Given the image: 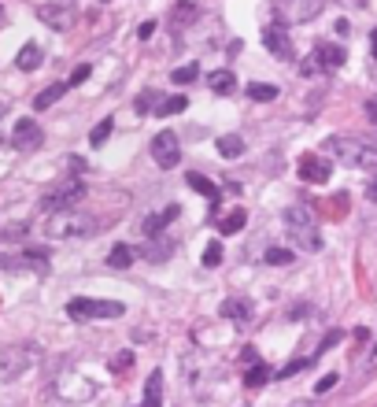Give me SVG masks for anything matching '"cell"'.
Listing matches in <instances>:
<instances>
[{"mask_svg": "<svg viewBox=\"0 0 377 407\" xmlns=\"http://www.w3.org/2000/svg\"><path fill=\"white\" fill-rule=\"evenodd\" d=\"M100 230V222L93 215H85L78 208H67V211H52L48 222H45V233L52 241H82V237H93Z\"/></svg>", "mask_w": 377, "mask_h": 407, "instance_id": "6da1fadb", "label": "cell"}, {"mask_svg": "<svg viewBox=\"0 0 377 407\" xmlns=\"http://www.w3.org/2000/svg\"><path fill=\"white\" fill-rule=\"evenodd\" d=\"M322 152L337 156L344 167H355V170H377V148L359 141V137H344V134H333L326 137Z\"/></svg>", "mask_w": 377, "mask_h": 407, "instance_id": "7a4b0ae2", "label": "cell"}, {"mask_svg": "<svg viewBox=\"0 0 377 407\" xmlns=\"http://www.w3.org/2000/svg\"><path fill=\"white\" fill-rule=\"evenodd\" d=\"M285 230L293 244H300L304 252H322V233H318V219L311 215V208L304 204H293V208L285 211Z\"/></svg>", "mask_w": 377, "mask_h": 407, "instance_id": "3957f363", "label": "cell"}, {"mask_svg": "<svg viewBox=\"0 0 377 407\" xmlns=\"http://www.w3.org/2000/svg\"><path fill=\"white\" fill-rule=\"evenodd\" d=\"M41 359L37 345H8L0 348V381H15Z\"/></svg>", "mask_w": 377, "mask_h": 407, "instance_id": "277c9868", "label": "cell"}, {"mask_svg": "<svg viewBox=\"0 0 377 407\" xmlns=\"http://www.w3.org/2000/svg\"><path fill=\"white\" fill-rule=\"evenodd\" d=\"M67 315L85 323V318H118L126 315V304H118V300H89V296H74L67 304Z\"/></svg>", "mask_w": 377, "mask_h": 407, "instance_id": "5b68a950", "label": "cell"}, {"mask_svg": "<svg viewBox=\"0 0 377 407\" xmlns=\"http://www.w3.org/2000/svg\"><path fill=\"white\" fill-rule=\"evenodd\" d=\"M85 200V186L78 178H71V181H63V186H56L52 192H45L41 197V211H67V208H78V204Z\"/></svg>", "mask_w": 377, "mask_h": 407, "instance_id": "8992f818", "label": "cell"}, {"mask_svg": "<svg viewBox=\"0 0 377 407\" xmlns=\"http://www.w3.org/2000/svg\"><path fill=\"white\" fill-rule=\"evenodd\" d=\"M93 392H96V385L89 378H82V374H59L56 378V396H63V400H71V404H85V400H93Z\"/></svg>", "mask_w": 377, "mask_h": 407, "instance_id": "52a82bcc", "label": "cell"}, {"mask_svg": "<svg viewBox=\"0 0 377 407\" xmlns=\"http://www.w3.org/2000/svg\"><path fill=\"white\" fill-rule=\"evenodd\" d=\"M152 159H156L163 170H170V167L181 163V141H178L174 130H163V134L152 137Z\"/></svg>", "mask_w": 377, "mask_h": 407, "instance_id": "ba28073f", "label": "cell"}, {"mask_svg": "<svg viewBox=\"0 0 377 407\" xmlns=\"http://www.w3.org/2000/svg\"><path fill=\"white\" fill-rule=\"evenodd\" d=\"M0 266H4V271H34V274H48V252L26 248V252H19V255H4V260H0Z\"/></svg>", "mask_w": 377, "mask_h": 407, "instance_id": "9c48e42d", "label": "cell"}, {"mask_svg": "<svg viewBox=\"0 0 377 407\" xmlns=\"http://www.w3.org/2000/svg\"><path fill=\"white\" fill-rule=\"evenodd\" d=\"M12 145L19 152H37V148L45 145V130H41L34 119H19L12 126Z\"/></svg>", "mask_w": 377, "mask_h": 407, "instance_id": "30bf717a", "label": "cell"}, {"mask_svg": "<svg viewBox=\"0 0 377 407\" xmlns=\"http://www.w3.org/2000/svg\"><path fill=\"white\" fill-rule=\"evenodd\" d=\"M263 45L270 48V56H277V60H293V37H288V26L277 19V23H270L263 30Z\"/></svg>", "mask_w": 377, "mask_h": 407, "instance_id": "8fae6325", "label": "cell"}, {"mask_svg": "<svg viewBox=\"0 0 377 407\" xmlns=\"http://www.w3.org/2000/svg\"><path fill=\"white\" fill-rule=\"evenodd\" d=\"M37 19L52 30H71L74 26V8L71 4H59V0H52V4H41L37 8Z\"/></svg>", "mask_w": 377, "mask_h": 407, "instance_id": "7c38bea8", "label": "cell"}, {"mask_svg": "<svg viewBox=\"0 0 377 407\" xmlns=\"http://www.w3.org/2000/svg\"><path fill=\"white\" fill-rule=\"evenodd\" d=\"M333 174L329 159L326 156H300V178L307 181V186H326Z\"/></svg>", "mask_w": 377, "mask_h": 407, "instance_id": "4fadbf2b", "label": "cell"}, {"mask_svg": "<svg viewBox=\"0 0 377 407\" xmlns=\"http://www.w3.org/2000/svg\"><path fill=\"white\" fill-rule=\"evenodd\" d=\"M315 60H318L322 71H337V67H344L348 52H344L340 45H333V41H322V45H315Z\"/></svg>", "mask_w": 377, "mask_h": 407, "instance_id": "5bb4252c", "label": "cell"}, {"mask_svg": "<svg viewBox=\"0 0 377 407\" xmlns=\"http://www.w3.org/2000/svg\"><path fill=\"white\" fill-rule=\"evenodd\" d=\"M178 215H181V208H178V204H170L167 211H159V215H152V219L141 222V233H145V237H156V233L163 230V226H170V222H174Z\"/></svg>", "mask_w": 377, "mask_h": 407, "instance_id": "9a60e30c", "label": "cell"}, {"mask_svg": "<svg viewBox=\"0 0 377 407\" xmlns=\"http://www.w3.org/2000/svg\"><path fill=\"white\" fill-rule=\"evenodd\" d=\"M185 186H189V189H196L200 197H208V200H211V208H219V189H214V186H211V178H203L200 170H189V174H185Z\"/></svg>", "mask_w": 377, "mask_h": 407, "instance_id": "2e32d148", "label": "cell"}, {"mask_svg": "<svg viewBox=\"0 0 377 407\" xmlns=\"http://www.w3.org/2000/svg\"><path fill=\"white\" fill-rule=\"evenodd\" d=\"M145 407H163V370H152L145 381Z\"/></svg>", "mask_w": 377, "mask_h": 407, "instance_id": "e0dca14e", "label": "cell"}, {"mask_svg": "<svg viewBox=\"0 0 377 407\" xmlns=\"http://www.w3.org/2000/svg\"><path fill=\"white\" fill-rule=\"evenodd\" d=\"M41 60H45V52H41L34 41H30V45H23L19 48V56H15V67L19 71H37L41 67Z\"/></svg>", "mask_w": 377, "mask_h": 407, "instance_id": "ac0fdd59", "label": "cell"}, {"mask_svg": "<svg viewBox=\"0 0 377 407\" xmlns=\"http://www.w3.org/2000/svg\"><path fill=\"white\" fill-rule=\"evenodd\" d=\"M326 0H296L293 4V23H311L315 15H322Z\"/></svg>", "mask_w": 377, "mask_h": 407, "instance_id": "d6986e66", "label": "cell"}, {"mask_svg": "<svg viewBox=\"0 0 377 407\" xmlns=\"http://www.w3.org/2000/svg\"><path fill=\"white\" fill-rule=\"evenodd\" d=\"M214 148H219V156L237 159V156H244V137L241 134H222L219 141H214Z\"/></svg>", "mask_w": 377, "mask_h": 407, "instance_id": "ffe728a7", "label": "cell"}, {"mask_svg": "<svg viewBox=\"0 0 377 407\" xmlns=\"http://www.w3.org/2000/svg\"><path fill=\"white\" fill-rule=\"evenodd\" d=\"M214 222H219L222 233H241L244 222H248V211H244V208H233V211H226V215L214 219Z\"/></svg>", "mask_w": 377, "mask_h": 407, "instance_id": "44dd1931", "label": "cell"}, {"mask_svg": "<svg viewBox=\"0 0 377 407\" xmlns=\"http://www.w3.org/2000/svg\"><path fill=\"white\" fill-rule=\"evenodd\" d=\"M208 85H211V93L226 96V93L237 89V78H233V71H211L208 74Z\"/></svg>", "mask_w": 377, "mask_h": 407, "instance_id": "7402d4cb", "label": "cell"}, {"mask_svg": "<svg viewBox=\"0 0 377 407\" xmlns=\"http://www.w3.org/2000/svg\"><path fill=\"white\" fill-rule=\"evenodd\" d=\"M134 248L130 244H115L111 252H107V266H115V271H126V266H134Z\"/></svg>", "mask_w": 377, "mask_h": 407, "instance_id": "603a6c76", "label": "cell"}, {"mask_svg": "<svg viewBox=\"0 0 377 407\" xmlns=\"http://www.w3.org/2000/svg\"><path fill=\"white\" fill-rule=\"evenodd\" d=\"M63 93H67V82H56V85H48V89H41V93L34 96V108H37V111L52 108V104H56Z\"/></svg>", "mask_w": 377, "mask_h": 407, "instance_id": "cb8c5ba5", "label": "cell"}, {"mask_svg": "<svg viewBox=\"0 0 377 407\" xmlns=\"http://www.w3.org/2000/svg\"><path fill=\"white\" fill-rule=\"evenodd\" d=\"M244 93L252 96L255 104H270V100H277V85H270V82H252Z\"/></svg>", "mask_w": 377, "mask_h": 407, "instance_id": "d4e9b609", "label": "cell"}, {"mask_svg": "<svg viewBox=\"0 0 377 407\" xmlns=\"http://www.w3.org/2000/svg\"><path fill=\"white\" fill-rule=\"evenodd\" d=\"M266 378H270V370H266L263 363H252L248 374H244V385H248V389H259V385H266Z\"/></svg>", "mask_w": 377, "mask_h": 407, "instance_id": "484cf974", "label": "cell"}, {"mask_svg": "<svg viewBox=\"0 0 377 407\" xmlns=\"http://www.w3.org/2000/svg\"><path fill=\"white\" fill-rule=\"evenodd\" d=\"M185 108H189L185 96H170V100H159L156 104V115H178V111H185Z\"/></svg>", "mask_w": 377, "mask_h": 407, "instance_id": "4316f807", "label": "cell"}, {"mask_svg": "<svg viewBox=\"0 0 377 407\" xmlns=\"http://www.w3.org/2000/svg\"><path fill=\"white\" fill-rule=\"evenodd\" d=\"M111 130H115V119H104V123H96V130L89 134V145L93 148H100L107 137H111Z\"/></svg>", "mask_w": 377, "mask_h": 407, "instance_id": "83f0119b", "label": "cell"}, {"mask_svg": "<svg viewBox=\"0 0 377 407\" xmlns=\"http://www.w3.org/2000/svg\"><path fill=\"white\" fill-rule=\"evenodd\" d=\"M263 260L270 263V266H288V263L296 260V255L288 252V248H266V252H263Z\"/></svg>", "mask_w": 377, "mask_h": 407, "instance_id": "f1b7e54d", "label": "cell"}, {"mask_svg": "<svg viewBox=\"0 0 377 407\" xmlns=\"http://www.w3.org/2000/svg\"><path fill=\"white\" fill-rule=\"evenodd\" d=\"M222 315H226V318H248V315H252V307H248L244 300H226V304H222Z\"/></svg>", "mask_w": 377, "mask_h": 407, "instance_id": "f546056e", "label": "cell"}, {"mask_svg": "<svg viewBox=\"0 0 377 407\" xmlns=\"http://www.w3.org/2000/svg\"><path fill=\"white\" fill-rule=\"evenodd\" d=\"M192 19H196V8H192V0H178V8H174V23H178V26H189Z\"/></svg>", "mask_w": 377, "mask_h": 407, "instance_id": "4dcf8cb0", "label": "cell"}, {"mask_svg": "<svg viewBox=\"0 0 377 407\" xmlns=\"http://www.w3.org/2000/svg\"><path fill=\"white\" fill-rule=\"evenodd\" d=\"M200 78V67H196V63H189V67H178L174 74H170V82H174V85H189V82H196Z\"/></svg>", "mask_w": 377, "mask_h": 407, "instance_id": "1f68e13d", "label": "cell"}, {"mask_svg": "<svg viewBox=\"0 0 377 407\" xmlns=\"http://www.w3.org/2000/svg\"><path fill=\"white\" fill-rule=\"evenodd\" d=\"M156 104H159V93H156V89H148V93L141 96V100L134 104V108H137V115H148V111H156Z\"/></svg>", "mask_w": 377, "mask_h": 407, "instance_id": "d6a6232c", "label": "cell"}, {"mask_svg": "<svg viewBox=\"0 0 377 407\" xmlns=\"http://www.w3.org/2000/svg\"><path fill=\"white\" fill-rule=\"evenodd\" d=\"M130 367H134V352H118V356L111 359V370L115 374H126Z\"/></svg>", "mask_w": 377, "mask_h": 407, "instance_id": "836d02e7", "label": "cell"}, {"mask_svg": "<svg viewBox=\"0 0 377 407\" xmlns=\"http://www.w3.org/2000/svg\"><path fill=\"white\" fill-rule=\"evenodd\" d=\"M222 263V244L219 241H211L208 244V252H203V266H219Z\"/></svg>", "mask_w": 377, "mask_h": 407, "instance_id": "e575fe53", "label": "cell"}, {"mask_svg": "<svg viewBox=\"0 0 377 407\" xmlns=\"http://www.w3.org/2000/svg\"><path fill=\"white\" fill-rule=\"evenodd\" d=\"M89 74H93V67H89V63H82V67H74V74H71V82H67V89H71V85H82L85 78H89Z\"/></svg>", "mask_w": 377, "mask_h": 407, "instance_id": "d590c367", "label": "cell"}, {"mask_svg": "<svg viewBox=\"0 0 377 407\" xmlns=\"http://www.w3.org/2000/svg\"><path fill=\"white\" fill-rule=\"evenodd\" d=\"M304 367H307V359H293V363H288V367H282L277 374H282V378H293V374H300Z\"/></svg>", "mask_w": 377, "mask_h": 407, "instance_id": "8d00e7d4", "label": "cell"}, {"mask_svg": "<svg viewBox=\"0 0 377 407\" xmlns=\"http://www.w3.org/2000/svg\"><path fill=\"white\" fill-rule=\"evenodd\" d=\"M337 381H340L337 374H326V378H322V381L315 385V392H329V389H333V385H337Z\"/></svg>", "mask_w": 377, "mask_h": 407, "instance_id": "74e56055", "label": "cell"}, {"mask_svg": "<svg viewBox=\"0 0 377 407\" xmlns=\"http://www.w3.org/2000/svg\"><path fill=\"white\" fill-rule=\"evenodd\" d=\"M152 34H156V23H152V19H148V23H141V26H137V37H141V41H148Z\"/></svg>", "mask_w": 377, "mask_h": 407, "instance_id": "f35d334b", "label": "cell"}, {"mask_svg": "<svg viewBox=\"0 0 377 407\" xmlns=\"http://www.w3.org/2000/svg\"><path fill=\"white\" fill-rule=\"evenodd\" d=\"M300 71H304V74H315V71H322V67H318V60H315V52H311V56L304 60V67H300Z\"/></svg>", "mask_w": 377, "mask_h": 407, "instance_id": "ab89813d", "label": "cell"}, {"mask_svg": "<svg viewBox=\"0 0 377 407\" xmlns=\"http://www.w3.org/2000/svg\"><path fill=\"white\" fill-rule=\"evenodd\" d=\"M366 200H370V204H377V178L370 181V186H366Z\"/></svg>", "mask_w": 377, "mask_h": 407, "instance_id": "60d3db41", "label": "cell"}, {"mask_svg": "<svg viewBox=\"0 0 377 407\" xmlns=\"http://www.w3.org/2000/svg\"><path fill=\"white\" fill-rule=\"evenodd\" d=\"M366 115H370V119L377 123V96H374V100H370V104H366Z\"/></svg>", "mask_w": 377, "mask_h": 407, "instance_id": "b9f144b4", "label": "cell"}, {"mask_svg": "<svg viewBox=\"0 0 377 407\" xmlns=\"http://www.w3.org/2000/svg\"><path fill=\"white\" fill-rule=\"evenodd\" d=\"M285 407H315L311 400H293V404H285Z\"/></svg>", "mask_w": 377, "mask_h": 407, "instance_id": "7bdbcfd3", "label": "cell"}, {"mask_svg": "<svg viewBox=\"0 0 377 407\" xmlns=\"http://www.w3.org/2000/svg\"><path fill=\"white\" fill-rule=\"evenodd\" d=\"M370 52H374V56H377V30H374V34H370Z\"/></svg>", "mask_w": 377, "mask_h": 407, "instance_id": "ee69618b", "label": "cell"}, {"mask_svg": "<svg viewBox=\"0 0 377 407\" xmlns=\"http://www.w3.org/2000/svg\"><path fill=\"white\" fill-rule=\"evenodd\" d=\"M270 4H274V8H288V0H270Z\"/></svg>", "mask_w": 377, "mask_h": 407, "instance_id": "f6af8a7d", "label": "cell"}, {"mask_svg": "<svg viewBox=\"0 0 377 407\" xmlns=\"http://www.w3.org/2000/svg\"><path fill=\"white\" fill-rule=\"evenodd\" d=\"M0 19H4V8H0Z\"/></svg>", "mask_w": 377, "mask_h": 407, "instance_id": "bcb514c9", "label": "cell"}]
</instances>
